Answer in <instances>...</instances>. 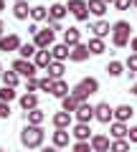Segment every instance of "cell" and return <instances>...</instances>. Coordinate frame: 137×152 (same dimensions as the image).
<instances>
[{"instance_id":"6da1fadb","label":"cell","mask_w":137,"mask_h":152,"mask_svg":"<svg viewBox=\"0 0 137 152\" xmlns=\"http://www.w3.org/2000/svg\"><path fill=\"white\" fill-rule=\"evenodd\" d=\"M46 140V132L41 129V127H33V124H26L21 132V145L28 147V150H36V147H41Z\"/></svg>"},{"instance_id":"7a4b0ae2","label":"cell","mask_w":137,"mask_h":152,"mask_svg":"<svg viewBox=\"0 0 137 152\" xmlns=\"http://www.w3.org/2000/svg\"><path fill=\"white\" fill-rule=\"evenodd\" d=\"M130 31H132V26L127 20H117L114 26H112V43L117 46V48H125V46H130Z\"/></svg>"},{"instance_id":"3957f363","label":"cell","mask_w":137,"mask_h":152,"mask_svg":"<svg viewBox=\"0 0 137 152\" xmlns=\"http://www.w3.org/2000/svg\"><path fill=\"white\" fill-rule=\"evenodd\" d=\"M10 69L15 71L18 76H26V79H36V74H38V66L33 64V61H26V58L13 61V66H10Z\"/></svg>"},{"instance_id":"277c9868","label":"cell","mask_w":137,"mask_h":152,"mask_svg":"<svg viewBox=\"0 0 137 152\" xmlns=\"http://www.w3.org/2000/svg\"><path fill=\"white\" fill-rule=\"evenodd\" d=\"M69 13H71L76 20H89V3L86 0H69Z\"/></svg>"},{"instance_id":"5b68a950","label":"cell","mask_w":137,"mask_h":152,"mask_svg":"<svg viewBox=\"0 0 137 152\" xmlns=\"http://www.w3.org/2000/svg\"><path fill=\"white\" fill-rule=\"evenodd\" d=\"M53 38H56V33L51 31V28H43V31H38L36 36H33V43H36V48L46 51V48L53 46Z\"/></svg>"},{"instance_id":"8992f818","label":"cell","mask_w":137,"mask_h":152,"mask_svg":"<svg viewBox=\"0 0 137 152\" xmlns=\"http://www.w3.org/2000/svg\"><path fill=\"white\" fill-rule=\"evenodd\" d=\"M94 119H99L102 124H109V122L114 119V109H112L107 102L97 104V107H94Z\"/></svg>"},{"instance_id":"52a82bcc","label":"cell","mask_w":137,"mask_h":152,"mask_svg":"<svg viewBox=\"0 0 137 152\" xmlns=\"http://www.w3.org/2000/svg\"><path fill=\"white\" fill-rule=\"evenodd\" d=\"M21 38H18V33H8V36H3L0 38V51L3 53H10V51H18L21 48Z\"/></svg>"},{"instance_id":"ba28073f","label":"cell","mask_w":137,"mask_h":152,"mask_svg":"<svg viewBox=\"0 0 137 152\" xmlns=\"http://www.w3.org/2000/svg\"><path fill=\"white\" fill-rule=\"evenodd\" d=\"M74 114H76V122H81V124H89V122L94 119V107H92L89 102H81V104L76 107V112H74Z\"/></svg>"},{"instance_id":"9c48e42d","label":"cell","mask_w":137,"mask_h":152,"mask_svg":"<svg viewBox=\"0 0 137 152\" xmlns=\"http://www.w3.org/2000/svg\"><path fill=\"white\" fill-rule=\"evenodd\" d=\"M71 137L76 142H89L92 140V129H89V124H81V122H76V124H74V129H71Z\"/></svg>"},{"instance_id":"30bf717a","label":"cell","mask_w":137,"mask_h":152,"mask_svg":"<svg viewBox=\"0 0 137 152\" xmlns=\"http://www.w3.org/2000/svg\"><path fill=\"white\" fill-rule=\"evenodd\" d=\"M89 56H92V51H89L86 43H79L71 48V56H69V61H74V64H81V61H86Z\"/></svg>"},{"instance_id":"8fae6325","label":"cell","mask_w":137,"mask_h":152,"mask_svg":"<svg viewBox=\"0 0 137 152\" xmlns=\"http://www.w3.org/2000/svg\"><path fill=\"white\" fill-rule=\"evenodd\" d=\"M89 142H92V150L94 152H109V147H112L109 137H104V134H94Z\"/></svg>"},{"instance_id":"7c38bea8","label":"cell","mask_w":137,"mask_h":152,"mask_svg":"<svg viewBox=\"0 0 137 152\" xmlns=\"http://www.w3.org/2000/svg\"><path fill=\"white\" fill-rule=\"evenodd\" d=\"M64 43L69 46V48L79 46V43H81V31H79V28H66V31H64Z\"/></svg>"},{"instance_id":"4fadbf2b","label":"cell","mask_w":137,"mask_h":152,"mask_svg":"<svg viewBox=\"0 0 137 152\" xmlns=\"http://www.w3.org/2000/svg\"><path fill=\"white\" fill-rule=\"evenodd\" d=\"M18 102H21V109H23V112L38 109V94H31V91H26L21 99H18Z\"/></svg>"},{"instance_id":"5bb4252c","label":"cell","mask_w":137,"mask_h":152,"mask_svg":"<svg viewBox=\"0 0 137 152\" xmlns=\"http://www.w3.org/2000/svg\"><path fill=\"white\" fill-rule=\"evenodd\" d=\"M109 134H112V140H127V134H130V127H127L125 122H112Z\"/></svg>"},{"instance_id":"9a60e30c","label":"cell","mask_w":137,"mask_h":152,"mask_svg":"<svg viewBox=\"0 0 137 152\" xmlns=\"http://www.w3.org/2000/svg\"><path fill=\"white\" fill-rule=\"evenodd\" d=\"M69 140H71V132L69 129H56L53 137H51V142H53V147H69Z\"/></svg>"},{"instance_id":"2e32d148","label":"cell","mask_w":137,"mask_h":152,"mask_svg":"<svg viewBox=\"0 0 137 152\" xmlns=\"http://www.w3.org/2000/svg\"><path fill=\"white\" fill-rule=\"evenodd\" d=\"M51 56H53V61H66L69 56H71V48L66 43H53L51 46Z\"/></svg>"},{"instance_id":"e0dca14e","label":"cell","mask_w":137,"mask_h":152,"mask_svg":"<svg viewBox=\"0 0 137 152\" xmlns=\"http://www.w3.org/2000/svg\"><path fill=\"white\" fill-rule=\"evenodd\" d=\"M26 122L33 127H41L46 122V112L43 109H31V112H26Z\"/></svg>"},{"instance_id":"ac0fdd59","label":"cell","mask_w":137,"mask_h":152,"mask_svg":"<svg viewBox=\"0 0 137 152\" xmlns=\"http://www.w3.org/2000/svg\"><path fill=\"white\" fill-rule=\"evenodd\" d=\"M33 64L38 66V69H48V66L53 64V56H51V51H48V48H46V51L38 48V53H36V58H33Z\"/></svg>"},{"instance_id":"d6986e66","label":"cell","mask_w":137,"mask_h":152,"mask_svg":"<svg viewBox=\"0 0 137 152\" xmlns=\"http://www.w3.org/2000/svg\"><path fill=\"white\" fill-rule=\"evenodd\" d=\"M69 94H71V89H69V84H66L64 79L53 81V86H51V96H56V99H64V96H69Z\"/></svg>"},{"instance_id":"ffe728a7","label":"cell","mask_w":137,"mask_h":152,"mask_svg":"<svg viewBox=\"0 0 137 152\" xmlns=\"http://www.w3.org/2000/svg\"><path fill=\"white\" fill-rule=\"evenodd\" d=\"M89 31H92L97 38H104V36H109V33H112V26H109L107 20H97V23L89 26Z\"/></svg>"},{"instance_id":"44dd1931","label":"cell","mask_w":137,"mask_h":152,"mask_svg":"<svg viewBox=\"0 0 137 152\" xmlns=\"http://www.w3.org/2000/svg\"><path fill=\"white\" fill-rule=\"evenodd\" d=\"M132 114H135V109H132L130 104H119V107L114 109V122H125L127 124V119H132Z\"/></svg>"},{"instance_id":"7402d4cb","label":"cell","mask_w":137,"mask_h":152,"mask_svg":"<svg viewBox=\"0 0 137 152\" xmlns=\"http://www.w3.org/2000/svg\"><path fill=\"white\" fill-rule=\"evenodd\" d=\"M66 13H69V8H66L64 3H53V5L48 8V20H59V23H61Z\"/></svg>"},{"instance_id":"603a6c76","label":"cell","mask_w":137,"mask_h":152,"mask_svg":"<svg viewBox=\"0 0 137 152\" xmlns=\"http://www.w3.org/2000/svg\"><path fill=\"white\" fill-rule=\"evenodd\" d=\"M53 127L56 129H69L71 127V114L69 112H56L53 114Z\"/></svg>"},{"instance_id":"cb8c5ba5","label":"cell","mask_w":137,"mask_h":152,"mask_svg":"<svg viewBox=\"0 0 137 152\" xmlns=\"http://www.w3.org/2000/svg\"><path fill=\"white\" fill-rule=\"evenodd\" d=\"M31 10H33V8H28L26 0H21V3L13 5V15H15L18 20H28V18H31Z\"/></svg>"},{"instance_id":"d4e9b609","label":"cell","mask_w":137,"mask_h":152,"mask_svg":"<svg viewBox=\"0 0 137 152\" xmlns=\"http://www.w3.org/2000/svg\"><path fill=\"white\" fill-rule=\"evenodd\" d=\"M89 51H92V56H102L107 51V46H104V38H97V36H92L89 38Z\"/></svg>"},{"instance_id":"484cf974","label":"cell","mask_w":137,"mask_h":152,"mask_svg":"<svg viewBox=\"0 0 137 152\" xmlns=\"http://www.w3.org/2000/svg\"><path fill=\"white\" fill-rule=\"evenodd\" d=\"M79 86H81L84 91L89 94V96L99 91V81H97V79H94V76H86V79H81V81H79Z\"/></svg>"},{"instance_id":"4316f807","label":"cell","mask_w":137,"mask_h":152,"mask_svg":"<svg viewBox=\"0 0 137 152\" xmlns=\"http://www.w3.org/2000/svg\"><path fill=\"white\" fill-rule=\"evenodd\" d=\"M48 79H53V81H59L61 76H64V71H66V66H64V61H53V64L48 66Z\"/></svg>"},{"instance_id":"83f0119b","label":"cell","mask_w":137,"mask_h":152,"mask_svg":"<svg viewBox=\"0 0 137 152\" xmlns=\"http://www.w3.org/2000/svg\"><path fill=\"white\" fill-rule=\"evenodd\" d=\"M86 3H89V13H92V15L102 18L107 13V3H104V0H86Z\"/></svg>"},{"instance_id":"f1b7e54d","label":"cell","mask_w":137,"mask_h":152,"mask_svg":"<svg viewBox=\"0 0 137 152\" xmlns=\"http://www.w3.org/2000/svg\"><path fill=\"white\" fill-rule=\"evenodd\" d=\"M31 20H33V23L48 20V8H46V5H36V8L31 10Z\"/></svg>"},{"instance_id":"f546056e","label":"cell","mask_w":137,"mask_h":152,"mask_svg":"<svg viewBox=\"0 0 137 152\" xmlns=\"http://www.w3.org/2000/svg\"><path fill=\"white\" fill-rule=\"evenodd\" d=\"M18 53H21V58L31 61V58H36V53H38V48H36V43H23L21 48H18Z\"/></svg>"},{"instance_id":"4dcf8cb0","label":"cell","mask_w":137,"mask_h":152,"mask_svg":"<svg viewBox=\"0 0 137 152\" xmlns=\"http://www.w3.org/2000/svg\"><path fill=\"white\" fill-rule=\"evenodd\" d=\"M125 69H127V66L122 64V61H109V64H107V74L114 76V79H117V76H122V74H127Z\"/></svg>"},{"instance_id":"1f68e13d","label":"cell","mask_w":137,"mask_h":152,"mask_svg":"<svg viewBox=\"0 0 137 152\" xmlns=\"http://www.w3.org/2000/svg\"><path fill=\"white\" fill-rule=\"evenodd\" d=\"M0 79H3V86H10V89H15L18 86V74L15 71H3V76H0Z\"/></svg>"},{"instance_id":"d6a6232c","label":"cell","mask_w":137,"mask_h":152,"mask_svg":"<svg viewBox=\"0 0 137 152\" xmlns=\"http://www.w3.org/2000/svg\"><path fill=\"white\" fill-rule=\"evenodd\" d=\"M76 107H79V102L71 96V94L61 99V112H69V114H74V112H76Z\"/></svg>"},{"instance_id":"836d02e7","label":"cell","mask_w":137,"mask_h":152,"mask_svg":"<svg viewBox=\"0 0 137 152\" xmlns=\"http://www.w3.org/2000/svg\"><path fill=\"white\" fill-rule=\"evenodd\" d=\"M109 152H130V140H112Z\"/></svg>"},{"instance_id":"e575fe53","label":"cell","mask_w":137,"mask_h":152,"mask_svg":"<svg viewBox=\"0 0 137 152\" xmlns=\"http://www.w3.org/2000/svg\"><path fill=\"white\" fill-rule=\"evenodd\" d=\"M15 96H18V94H15V89H10V86H3V89H0V102L10 104Z\"/></svg>"},{"instance_id":"d590c367","label":"cell","mask_w":137,"mask_h":152,"mask_svg":"<svg viewBox=\"0 0 137 152\" xmlns=\"http://www.w3.org/2000/svg\"><path fill=\"white\" fill-rule=\"evenodd\" d=\"M125 66H127V76L132 79V76L137 74V53H132L130 58H127V64H125Z\"/></svg>"},{"instance_id":"8d00e7d4","label":"cell","mask_w":137,"mask_h":152,"mask_svg":"<svg viewBox=\"0 0 137 152\" xmlns=\"http://www.w3.org/2000/svg\"><path fill=\"white\" fill-rule=\"evenodd\" d=\"M71 96L76 99L79 104H81V102H86V99H89V94H86V91H84V89H81V86H79V84H76V86L71 89Z\"/></svg>"},{"instance_id":"74e56055","label":"cell","mask_w":137,"mask_h":152,"mask_svg":"<svg viewBox=\"0 0 137 152\" xmlns=\"http://www.w3.org/2000/svg\"><path fill=\"white\" fill-rule=\"evenodd\" d=\"M26 91H31V94L41 91V79H26Z\"/></svg>"},{"instance_id":"f35d334b","label":"cell","mask_w":137,"mask_h":152,"mask_svg":"<svg viewBox=\"0 0 137 152\" xmlns=\"http://www.w3.org/2000/svg\"><path fill=\"white\" fill-rule=\"evenodd\" d=\"M71 152H94V150H92V142H76Z\"/></svg>"},{"instance_id":"ab89813d","label":"cell","mask_w":137,"mask_h":152,"mask_svg":"<svg viewBox=\"0 0 137 152\" xmlns=\"http://www.w3.org/2000/svg\"><path fill=\"white\" fill-rule=\"evenodd\" d=\"M51 86H53V79H41V91H46V94H51Z\"/></svg>"},{"instance_id":"60d3db41","label":"cell","mask_w":137,"mask_h":152,"mask_svg":"<svg viewBox=\"0 0 137 152\" xmlns=\"http://www.w3.org/2000/svg\"><path fill=\"white\" fill-rule=\"evenodd\" d=\"M8 117H10V104L0 102V119H8Z\"/></svg>"},{"instance_id":"b9f144b4","label":"cell","mask_w":137,"mask_h":152,"mask_svg":"<svg viewBox=\"0 0 137 152\" xmlns=\"http://www.w3.org/2000/svg\"><path fill=\"white\" fill-rule=\"evenodd\" d=\"M114 8L117 10H127V8H132V0H114Z\"/></svg>"},{"instance_id":"7bdbcfd3","label":"cell","mask_w":137,"mask_h":152,"mask_svg":"<svg viewBox=\"0 0 137 152\" xmlns=\"http://www.w3.org/2000/svg\"><path fill=\"white\" fill-rule=\"evenodd\" d=\"M130 142H137V127H130V134H127Z\"/></svg>"},{"instance_id":"ee69618b","label":"cell","mask_w":137,"mask_h":152,"mask_svg":"<svg viewBox=\"0 0 137 152\" xmlns=\"http://www.w3.org/2000/svg\"><path fill=\"white\" fill-rule=\"evenodd\" d=\"M48 28L56 33V31H61V23H59V20H48Z\"/></svg>"},{"instance_id":"f6af8a7d","label":"cell","mask_w":137,"mask_h":152,"mask_svg":"<svg viewBox=\"0 0 137 152\" xmlns=\"http://www.w3.org/2000/svg\"><path fill=\"white\" fill-rule=\"evenodd\" d=\"M38 31H41V28L36 26V23H31V26H28V33H31V36H36V33H38Z\"/></svg>"},{"instance_id":"bcb514c9","label":"cell","mask_w":137,"mask_h":152,"mask_svg":"<svg viewBox=\"0 0 137 152\" xmlns=\"http://www.w3.org/2000/svg\"><path fill=\"white\" fill-rule=\"evenodd\" d=\"M41 152H59V147H53V145L51 147H41Z\"/></svg>"},{"instance_id":"7dc6e473","label":"cell","mask_w":137,"mask_h":152,"mask_svg":"<svg viewBox=\"0 0 137 152\" xmlns=\"http://www.w3.org/2000/svg\"><path fill=\"white\" fill-rule=\"evenodd\" d=\"M130 48H132V51H135V53H137V36H135V38H132V41H130Z\"/></svg>"},{"instance_id":"c3c4849f","label":"cell","mask_w":137,"mask_h":152,"mask_svg":"<svg viewBox=\"0 0 137 152\" xmlns=\"http://www.w3.org/2000/svg\"><path fill=\"white\" fill-rule=\"evenodd\" d=\"M132 94H135V96H137V81L132 84Z\"/></svg>"},{"instance_id":"681fc988","label":"cell","mask_w":137,"mask_h":152,"mask_svg":"<svg viewBox=\"0 0 137 152\" xmlns=\"http://www.w3.org/2000/svg\"><path fill=\"white\" fill-rule=\"evenodd\" d=\"M5 10V0H0V13Z\"/></svg>"},{"instance_id":"f907efd6","label":"cell","mask_w":137,"mask_h":152,"mask_svg":"<svg viewBox=\"0 0 137 152\" xmlns=\"http://www.w3.org/2000/svg\"><path fill=\"white\" fill-rule=\"evenodd\" d=\"M3 28H5V26H3V20H0V38H3Z\"/></svg>"},{"instance_id":"816d5d0a","label":"cell","mask_w":137,"mask_h":152,"mask_svg":"<svg viewBox=\"0 0 137 152\" xmlns=\"http://www.w3.org/2000/svg\"><path fill=\"white\" fill-rule=\"evenodd\" d=\"M132 8H137V0H132Z\"/></svg>"},{"instance_id":"f5cc1de1","label":"cell","mask_w":137,"mask_h":152,"mask_svg":"<svg viewBox=\"0 0 137 152\" xmlns=\"http://www.w3.org/2000/svg\"><path fill=\"white\" fill-rule=\"evenodd\" d=\"M104 3H114V0H104Z\"/></svg>"},{"instance_id":"db71d44e","label":"cell","mask_w":137,"mask_h":152,"mask_svg":"<svg viewBox=\"0 0 137 152\" xmlns=\"http://www.w3.org/2000/svg\"><path fill=\"white\" fill-rule=\"evenodd\" d=\"M0 76H3V66H0Z\"/></svg>"},{"instance_id":"11a10c76","label":"cell","mask_w":137,"mask_h":152,"mask_svg":"<svg viewBox=\"0 0 137 152\" xmlns=\"http://www.w3.org/2000/svg\"><path fill=\"white\" fill-rule=\"evenodd\" d=\"M0 152H5V150H3V147H0Z\"/></svg>"},{"instance_id":"9f6ffc18","label":"cell","mask_w":137,"mask_h":152,"mask_svg":"<svg viewBox=\"0 0 137 152\" xmlns=\"http://www.w3.org/2000/svg\"><path fill=\"white\" fill-rule=\"evenodd\" d=\"M15 3H21V0H15Z\"/></svg>"}]
</instances>
